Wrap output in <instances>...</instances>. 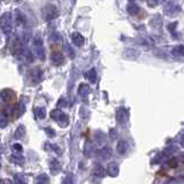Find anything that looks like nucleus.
Wrapping results in <instances>:
<instances>
[{"label": "nucleus", "mask_w": 184, "mask_h": 184, "mask_svg": "<svg viewBox=\"0 0 184 184\" xmlns=\"http://www.w3.org/2000/svg\"><path fill=\"white\" fill-rule=\"evenodd\" d=\"M180 6H178L177 3H175V1H168L164 7V13L168 16H175V15H177L180 13Z\"/></svg>", "instance_id": "obj_4"}, {"label": "nucleus", "mask_w": 184, "mask_h": 184, "mask_svg": "<svg viewBox=\"0 0 184 184\" xmlns=\"http://www.w3.org/2000/svg\"><path fill=\"white\" fill-rule=\"evenodd\" d=\"M112 154H113V152H112V148H109V147H104V148H101L100 151V155L101 158L104 159V160H107V159H109L110 157H112Z\"/></svg>", "instance_id": "obj_23"}, {"label": "nucleus", "mask_w": 184, "mask_h": 184, "mask_svg": "<svg viewBox=\"0 0 184 184\" xmlns=\"http://www.w3.org/2000/svg\"><path fill=\"white\" fill-rule=\"evenodd\" d=\"M35 50H36L37 57L39 58L40 60H44V59H45V50H44V47H43V44H40V45H35Z\"/></svg>", "instance_id": "obj_22"}, {"label": "nucleus", "mask_w": 184, "mask_h": 184, "mask_svg": "<svg viewBox=\"0 0 184 184\" xmlns=\"http://www.w3.org/2000/svg\"><path fill=\"white\" fill-rule=\"evenodd\" d=\"M128 143L125 141H120L116 145V151L119 154H124L128 151Z\"/></svg>", "instance_id": "obj_18"}, {"label": "nucleus", "mask_w": 184, "mask_h": 184, "mask_svg": "<svg viewBox=\"0 0 184 184\" xmlns=\"http://www.w3.org/2000/svg\"><path fill=\"white\" fill-rule=\"evenodd\" d=\"M24 134H25V130H24V127L23 125H19V128L16 129V131H15V138H22L24 136Z\"/></svg>", "instance_id": "obj_26"}, {"label": "nucleus", "mask_w": 184, "mask_h": 184, "mask_svg": "<svg viewBox=\"0 0 184 184\" xmlns=\"http://www.w3.org/2000/svg\"><path fill=\"white\" fill-rule=\"evenodd\" d=\"M14 112H15V116L16 117L22 116V114L25 112V106H24V104L22 103V101H20V103L16 105V107H15Z\"/></svg>", "instance_id": "obj_21"}, {"label": "nucleus", "mask_w": 184, "mask_h": 184, "mask_svg": "<svg viewBox=\"0 0 184 184\" xmlns=\"http://www.w3.org/2000/svg\"><path fill=\"white\" fill-rule=\"evenodd\" d=\"M93 139L96 141V143H97L98 145H101L106 142V135H105L103 131H96L93 135Z\"/></svg>", "instance_id": "obj_14"}, {"label": "nucleus", "mask_w": 184, "mask_h": 184, "mask_svg": "<svg viewBox=\"0 0 184 184\" xmlns=\"http://www.w3.org/2000/svg\"><path fill=\"white\" fill-rule=\"evenodd\" d=\"M68 104H67V99H64V98H61V99H59V101H58V107H67Z\"/></svg>", "instance_id": "obj_31"}, {"label": "nucleus", "mask_w": 184, "mask_h": 184, "mask_svg": "<svg viewBox=\"0 0 184 184\" xmlns=\"http://www.w3.org/2000/svg\"><path fill=\"white\" fill-rule=\"evenodd\" d=\"M45 131H46L50 136H54V135H55V131H53L52 128H45Z\"/></svg>", "instance_id": "obj_35"}, {"label": "nucleus", "mask_w": 184, "mask_h": 184, "mask_svg": "<svg viewBox=\"0 0 184 184\" xmlns=\"http://www.w3.org/2000/svg\"><path fill=\"white\" fill-rule=\"evenodd\" d=\"M15 182H16V183H24V182H25L24 176L21 174H16L15 175Z\"/></svg>", "instance_id": "obj_32"}, {"label": "nucleus", "mask_w": 184, "mask_h": 184, "mask_svg": "<svg viewBox=\"0 0 184 184\" xmlns=\"http://www.w3.org/2000/svg\"><path fill=\"white\" fill-rule=\"evenodd\" d=\"M180 142H181L182 146H184V130H182L180 134Z\"/></svg>", "instance_id": "obj_36"}, {"label": "nucleus", "mask_w": 184, "mask_h": 184, "mask_svg": "<svg viewBox=\"0 0 184 184\" xmlns=\"http://www.w3.org/2000/svg\"><path fill=\"white\" fill-rule=\"evenodd\" d=\"M86 78L90 81L91 83H94L96 81H97V71L94 70V69H91L86 73Z\"/></svg>", "instance_id": "obj_25"}, {"label": "nucleus", "mask_w": 184, "mask_h": 184, "mask_svg": "<svg viewBox=\"0 0 184 184\" xmlns=\"http://www.w3.org/2000/svg\"><path fill=\"white\" fill-rule=\"evenodd\" d=\"M50 169H51V173L52 174H58L59 171L61 170V164L60 162H59V160H57V159H52V160L50 161Z\"/></svg>", "instance_id": "obj_10"}, {"label": "nucleus", "mask_w": 184, "mask_h": 184, "mask_svg": "<svg viewBox=\"0 0 184 184\" xmlns=\"http://www.w3.org/2000/svg\"><path fill=\"white\" fill-rule=\"evenodd\" d=\"M171 54L174 57H183L184 55V45H176L173 47Z\"/></svg>", "instance_id": "obj_19"}, {"label": "nucleus", "mask_w": 184, "mask_h": 184, "mask_svg": "<svg viewBox=\"0 0 184 184\" xmlns=\"http://www.w3.org/2000/svg\"><path fill=\"white\" fill-rule=\"evenodd\" d=\"M14 99V92L10 90H3V92H1V101L3 103H9L10 100H13Z\"/></svg>", "instance_id": "obj_11"}, {"label": "nucleus", "mask_w": 184, "mask_h": 184, "mask_svg": "<svg viewBox=\"0 0 184 184\" xmlns=\"http://www.w3.org/2000/svg\"><path fill=\"white\" fill-rule=\"evenodd\" d=\"M66 51H67L68 53H69L70 58H74V57H75V53H74L73 51H71V48H70V46H69V45H66Z\"/></svg>", "instance_id": "obj_34"}, {"label": "nucleus", "mask_w": 184, "mask_h": 184, "mask_svg": "<svg viewBox=\"0 0 184 184\" xmlns=\"http://www.w3.org/2000/svg\"><path fill=\"white\" fill-rule=\"evenodd\" d=\"M129 116H130V114H129V110H128L127 108L121 107L117 109L116 121L120 125H124V124L127 123L128 121H129Z\"/></svg>", "instance_id": "obj_5"}, {"label": "nucleus", "mask_w": 184, "mask_h": 184, "mask_svg": "<svg viewBox=\"0 0 184 184\" xmlns=\"http://www.w3.org/2000/svg\"><path fill=\"white\" fill-rule=\"evenodd\" d=\"M8 120H9V112L5 108V109L1 110V115H0V127H6V124L8 123Z\"/></svg>", "instance_id": "obj_13"}, {"label": "nucleus", "mask_w": 184, "mask_h": 184, "mask_svg": "<svg viewBox=\"0 0 184 184\" xmlns=\"http://www.w3.org/2000/svg\"><path fill=\"white\" fill-rule=\"evenodd\" d=\"M36 182L37 183H46V182H48V177H47L46 175H40V176H38Z\"/></svg>", "instance_id": "obj_30"}, {"label": "nucleus", "mask_w": 184, "mask_h": 184, "mask_svg": "<svg viewBox=\"0 0 184 184\" xmlns=\"http://www.w3.org/2000/svg\"><path fill=\"white\" fill-rule=\"evenodd\" d=\"M147 3V5L150 7H155V6H158L159 3H164V0H145Z\"/></svg>", "instance_id": "obj_27"}, {"label": "nucleus", "mask_w": 184, "mask_h": 184, "mask_svg": "<svg viewBox=\"0 0 184 184\" xmlns=\"http://www.w3.org/2000/svg\"><path fill=\"white\" fill-rule=\"evenodd\" d=\"M92 175H93L94 177H97V178L104 177L105 170H104V168H103V166H101V164H94L93 169H92Z\"/></svg>", "instance_id": "obj_9"}, {"label": "nucleus", "mask_w": 184, "mask_h": 184, "mask_svg": "<svg viewBox=\"0 0 184 184\" xmlns=\"http://www.w3.org/2000/svg\"><path fill=\"white\" fill-rule=\"evenodd\" d=\"M176 25H177L176 22H173V23H170L169 25H168V29H169V31H170L173 35H175V31H176Z\"/></svg>", "instance_id": "obj_33"}, {"label": "nucleus", "mask_w": 184, "mask_h": 184, "mask_svg": "<svg viewBox=\"0 0 184 184\" xmlns=\"http://www.w3.org/2000/svg\"><path fill=\"white\" fill-rule=\"evenodd\" d=\"M51 117L57 121L58 123H59V125L62 128L67 127L68 123H69V117H68V115H66L64 112H61L59 109L52 110L51 112Z\"/></svg>", "instance_id": "obj_3"}, {"label": "nucleus", "mask_w": 184, "mask_h": 184, "mask_svg": "<svg viewBox=\"0 0 184 184\" xmlns=\"http://www.w3.org/2000/svg\"><path fill=\"white\" fill-rule=\"evenodd\" d=\"M59 37H60V36H59L58 34H53L52 36H51V38H52V40H55V42H58V40L60 39Z\"/></svg>", "instance_id": "obj_37"}, {"label": "nucleus", "mask_w": 184, "mask_h": 184, "mask_svg": "<svg viewBox=\"0 0 184 184\" xmlns=\"http://www.w3.org/2000/svg\"><path fill=\"white\" fill-rule=\"evenodd\" d=\"M119 166H117L116 162H109L107 164V169H106V173L109 175L110 177H116L117 175H119Z\"/></svg>", "instance_id": "obj_8"}, {"label": "nucleus", "mask_w": 184, "mask_h": 184, "mask_svg": "<svg viewBox=\"0 0 184 184\" xmlns=\"http://www.w3.org/2000/svg\"><path fill=\"white\" fill-rule=\"evenodd\" d=\"M22 52H23V45H22V40L19 38L12 45V53L14 55H16V57H19V55L22 54Z\"/></svg>", "instance_id": "obj_7"}, {"label": "nucleus", "mask_w": 184, "mask_h": 184, "mask_svg": "<svg viewBox=\"0 0 184 184\" xmlns=\"http://www.w3.org/2000/svg\"><path fill=\"white\" fill-rule=\"evenodd\" d=\"M127 12H128V14H129V15H132V16H135V15H137V14L139 13V6H138V5H136L135 3H130L127 6Z\"/></svg>", "instance_id": "obj_16"}, {"label": "nucleus", "mask_w": 184, "mask_h": 184, "mask_svg": "<svg viewBox=\"0 0 184 184\" xmlns=\"http://www.w3.org/2000/svg\"><path fill=\"white\" fill-rule=\"evenodd\" d=\"M167 164L170 168H176L178 164V160L177 159H175V158H171V159H169V161H168Z\"/></svg>", "instance_id": "obj_28"}, {"label": "nucleus", "mask_w": 184, "mask_h": 184, "mask_svg": "<svg viewBox=\"0 0 184 184\" xmlns=\"http://www.w3.org/2000/svg\"><path fill=\"white\" fill-rule=\"evenodd\" d=\"M58 14H59L58 13V8L52 3H47L46 6L43 7V10H42V16L46 22L54 20L58 16Z\"/></svg>", "instance_id": "obj_2"}, {"label": "nucleus", "mask_w": 184, "mask_h": 184, "mask_svg": "<svg viewBox=\"0 0 184 184\" xmlns=\"http://www.w3.org/2000/svg\"><path fill=\"white\" fill-rule=\"evenodd\" d=\"M35 114H36L37 119H44L46 116V110L44 107H36L35 108Z\"/></svg>", "instance_id": "obj_24"}, {"label": "nucleus", "mask_w": 184, "mask_h": 184, "mask_svg": "<svg viewBox=\"0 0 184 184\" xmlns=\"http://www.w3.org/2000/svg\"><path fill=\"white\" fill-rule=\"evenodd\" d=\"M51 61L52 64L55 66H61L64 62V54L61 53L60 51H54L51 53Z\"/></svg>", "instance_id": "obj_6"}, {"label": "nucleus", "mask_w": 184, "mask_h": 184, "mask_svg": "<svg viewBox=\"0 0 184 184\" xmlns=\"http://www.w3.org/2000/svg\"><path fill=\"white\" fill-rule=\"evenodd\" d=\"M12 148H13V151L15 152V153H21V152L23 151V148H22V145L19 144V143L14 144L13 146H12Z\"/></svg>", "instance_id": "obj_29"}, {"label": "nucleus", "mask_w": 184, "mask_h": 184, "mask_svg": "<svg viewBox=\"0 0 184 184\" xmlns=\"http://www.w3.org/2000/svg\"><path fill=\"white\" fill-rule=\"evenodd\" d=\"M178 151V147L176 146V145H171V146H168L166 147V150L162 152L164 155V158H167V157H170V155H173L174 153H176Z\"/></svg>", "instance_id": "obj_20"}, {"label": "nucleus", "mask_w": 184, "mask_h": 184, "mask_svg": "<svg viewBox=\"0 0 184 184\" xmlns=\"http://www.w3.org/2000/svg\"><path fill=\"white\" fill-rule=\"evenodd\" d=\"M130 1H134V0H130Z\"/></svg>", "instance_id": "obj_38"}, {"label": "nucleus", "mask_w": 184, "mask_h": 184, "mask_svg": "<svg viewBox=\"0 0 184 184\" xmlns=\"http://www.w3.org/2000/svg\"><path fill=\"white\" fill-rule=\"evenodd\" d=\"M71 42L76 46H82L84 44V37L78 32H73L71 34Z\"/></svg>", "instance_id": "obj_12"}, {"label": "nucleus", "mask_w": 184, "mask_h": 184, "mask_svg": "<svg viewBox=\"0 0 184 184\" xmlns=\"http://www.w3.org/2000/svg\"><path fill=\"white\" fill-rule=\"evenodd\" d=\"M42 75H43V71L38 69V68H36V69L31 71V81H32V83H38L42 80Z\"/></svg>", "instance_id": "obj_17"}, {"label": "nucleus", "mask_w": 184, "mask_h": 184, "mask_svg": "<svg viewBox=\"0 0 184 184\" xmlns=\"http://www.w3.org/2000/svg\"><path fill=\"white\" fill-rule=\"evenodd\" d=\"M13 15L10 13H5L1 16V30L6 36H12L14 32Z\"/></svg>", "instance_id": "obj_1"}, {"label": "nucleus", "mask_w": 184, "mask_h": 184, "mask_svg": "<svg viewBox=\"0 0 184 184\" xmlns=\"http://www.w3.org/2000/svg\"><path fill=\"white\" fill-rule=\"evenodd\" d=\"M90 93V86L87 84H81L78 86V94H80L82 98H86Z\"/></svg>", "instance_id": "obj_15"}]
</instances>
